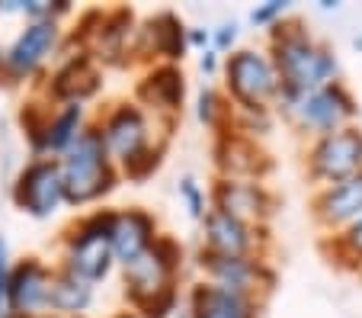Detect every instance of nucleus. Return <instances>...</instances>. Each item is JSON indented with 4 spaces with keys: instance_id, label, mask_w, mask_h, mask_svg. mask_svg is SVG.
Masks as SVG:
<instances>
[{
    "instance_id": "nucleus-25",
    "label": "nucleus",
    "mask_w": 362,
    "mask_h": 318,
    "mask_svg": "<svg viewBox=\"0 0 362 318\" xmlns=\"http://www.w3.org/2000/svg\"><path fill=\"white\" fill-rule=\"evenodd\" d=\"M221 116H225V106H221L218 93H215V90H202V93H199V119H202L205 125H218Z\"/></svg>"
},
{
    "instance_id": "nucleus-27",
    "label": "nucleus",
    "mask_w": 362,
    "mask_h": 318,
    "mask_svg": "<svg viewBox=\"0 0 362 318\" xmlns=\"http://www.w3.org/2000/svg\"><path fill=\"white\" fill-rule=\"evenodd\" d=\"M10 251L7 242L0 238V318L7 315V290H10Z\"/></svg>"
},
{
    "instance_id": "nucleus-8",
    "label": "nucleus",
    "mask_w": 362,
    "mask_h": 318,
    "mask_svg": "<svg viewBox=\"0 0 362 318\" xmlns=\"http://www.w3.org/2000/svg\"><path fill=\"white\" fill-rule=\"evenodd\" d=\"M308 171L324 187L359 174L362 171V129L359 125H346L340 132L321 135L315 142V148H311V154H308Z\"/></svg>"
},
{
    "instance_id": "nucleus-5",
    "label": "nucleus",
    "mask_w": 362,
    "mask_h": 318,
    "mask_svg": "<svg viewBox=\"0 0 362 318\" xmlns=\"http://www.w3.org/2000/svg\"><path fill=\"white\" fill-rule=\"evenodd\" d=\"M110 215L112 212H93L71 232L68 244H64V267L68 273L81 277L83 283L96 286L100 280L110 277L116 254L110 244Z\"/></svg>"
},
{
    "instance_id": "nucleus-18",
    "label": "nucleus",
    "mask_w": 362,
    "mask_h": 318,
    "mask_svg": "<svg viewBox=\"0 0 362 318\" xmlns=\"http://www.w3.org/2000/svg\"><path fill=\"white\" fill-rule=\"evenodd\" d=\"M189 318H257L253 299L228 293L215 283H199L189 296Z\"/></svg>"
},
{
    "instance_id": "nucleus-13",
    "label": "nucleus",
    "mask_w": 362,
    "mask_h": 318,
    "mask_svg": "<svg viewBox=\"0 0 362 318\" xmlns=\"http://www.w3.org/2000/svg\"><path fill=\"white\" fill-rule=\"evenodd\" d=\"M202 232H205V254L215 257H253L257 248V232L253 225L234 219V215L221 212V209H209L202 219Z\"/></svg>"
},
{
    "instance_id": "nucleus-17",
    "label": "nucleus",
    "mask_w": 362,
    "mask_h": 318,
    "mask_svg": "<svg viewBox=\"0 0 362 318\" xmlns=\"http://www.w3.org/2000/svg\"><path fill=\"white\" fill-rule=\"evenodd\" d=\"M269 206H273L269 193L260 187V183H250V180L225 177L218 187H215V209H221V212H228V215H234V219L247 222V225L267 219Z\"/></svg>"
},
{
    "instance_id": "nucleus-15",
    "label": "nucleus",
    "mask_w": 362,
    "mask_h": 318,
    "mask_svg": "<svg viewBox=\"0 0 362 318\" xmlns=\"http://www.w3.org/2000/svg\"><path fill=\"white\" fill-rule=\"evenodd\" d=\"M158 242V225L144 209H122L110 215V244L116 261L129 263Z\"/></svg>"
},
{
    "instance_id": "nucleus-26",
    "label": "nucleus",
    "mask_w": 362,
    "mask_h": 318,
    "mask_svg": "<svg viewBox=\"0 0 362 318\" xmlns=\"http://www.w3.org/2000/svg\"><path fill=\"white\" fill-rule=\"evenodd\" d=\"M286 13H288L286 0H269V4H263V7L253 10L250 20L257 23V26H276V23H282V16Z\"/></svg>"
},
{
    "instance_id": "nucleus-28",
    "label": "nucleus",
    "mask_w": 362,
    "mask_h": 318,
    "mask_svg": "<svg viewBox=\"0 0 362 318\" xmlns=\"http://www.w3.org/2000/svg\"><path fill=\"white\" fill-rule=\"evenodd\" d=\"M234 42H238V23H221L212 33V52H231Z\"/></svg>"
},
{
    "instance_id": "nucleus-3",
    "label": "nucleus",
    "mask_w": 362,
    "mask_h": 318,
    "mask_svg": "<svg viewBox=\"0 0 362 318\" xmlns=\"http://www.w3.org/2000/svg\"><path fill=\"white\" fill-rule=\"evenodd\" d=\"M64 180V203L87 206L96 203L116 187V167L106 158V148L100 142V132L93 125L81 132V139L58 158Z\"/></svg>"
},
{
    "instance_id": "nucleus-11",
    "label": "nucleus",
    "mask_w": 362,
    "mask_h": 318,
    "mask_svg": "<svg viewBox=\"0 0 362 318\" xmlns=\"http://www.w3.org/2000/svg\"><path fill=\"white\" fill-rule=\"evenodd\" d=\"M52 273L42 261L16 263L10 270V290H7V315L13 318H42L48 315V293H52Z\"/></svg>"
},
{
    "instance_id": "nucleus-4",
    "label": "nucleus",
    "mask_w": 362,
    "mask_h": 318,
    "mask_svg": "<svg viewBox=\"0 0 362 318\" xmlns=\"http://www.w3.org/2000/svg\"><path fill=\"white\" fill-rule=\"evenodd\" d=\"M276 103L301 132L317 135V139L346 129L359 116V103L349 93V87H343L340 81L327 84L321 90H311V93H295V97L292 93H279Z\"/></svg>"
},
{
    "instance_id": "nucleus-33",
    "label": "nucleus",
    "mask_w": 362,
    "mask_h": 318,
    "mask_svg": "<svg viewBox=\"0 0 362 318\" xmlns=\"http://www.w3.org/2000/svg\"><path fill=\"white\" fill-rule=\"evenodd\" d=\"M0 64H4V52H0Z\"/></svg>"
},
{
    "instance_id": "nucleus-24",
    "label": "nucleus",
    "mask_w": 362,
    "mask_h": 318,
    "mask_svg": "<svg viewBox=\"0 0 362 318\" xmlns=\"http://www.w3.org/2000/svg\"><path fill=\"white\" fill-rule=\"evenodd\" d=\"M177 193H180V203L186 206V212L192 215V219H205V193H202V187L196 183V177H183L180 180V187H177Z\"/></svg>"
},
{
    "instance_id": "nucleus-31",
    "label": "nucleus",
    "mask_w": 362,
    "mask_h": 318,
    "mask_svg": "<svg viewBox=\"0 0 362 318\" xmlns=\"http://www.w3.org/2000/svg\"><path fill=\"white\" fill-rule=\"evenodd\" d=\"M321 10H324V13H330V10L337 13V10H340V4H337V0H321Z\"/></svg>"
},
{
    "instance_id": "nucleus-21",
    "label": "nucleus",
    "mask_w": 362,
    "mask_h": 318,
    "mask_svg": "<svg viewBox=\"0 0 362 318\" xmlns=\"http://www.w3.org/2000/svg\"><path fill=\"white\" fill-rule=\"evenodd\" d=\"M141 97L160 106V110H180V103H183V74L177 68L151 71L148 81L141 84Z\"/></svg>"
},
{
    "instance_id": "nucleus-29",
    "label": "nucleus",
    "mask_w": 362,
    "mask_h": 318,
    "mask_svg": "<svg viewBox=\"0 0 362 318\" xmlns=\"http://www.w3.org/2000/svg\"><path fill=\"white\" fill-rule=\"evenodd\" d=\"M186 45H196L205 52V45H212V33L209 29H186Z\"/></svg>"
},
{
    "instance_id": "nucleus-9",
    "label": "nucleus",
    "mask_w": 362,
    "mask_h": 318,
    "mask_svg": "<svg viewBox=\"0 0 362 318\" xmlns=\"http://www.w3.org/2000/svg\"><path fill=\"white\" fill-rule=\"evenodd\" d=\"M13 200L23 212L35 215V219H48L55 215L64 203V180L58 158H35L23 167L16 177Z\"/></svg>"
},
{
    "instance_id": "nucleus-7",
    "label": "nucleus",
    "mask_w": 362,
    "mask_h": 318,
    "mask_svg": "<svg viewBox=\"0 0 362 318\" xmlns=\"http://www.w3.org/2000/svg\"><path fill=\"white\" fill-rule=\"evenodd\" d=\"M96 132H100V142L106 148V158L112 161V167L122 164L125 171H132L138 161L154 152L151 148L148 116H144V110H138L132 103H119L116 110H110Z\"/></svg>"
},
{
    "instance_id": "nucleus-30",
    "label": "nucleus",
    "mask_w": 362,
    "mask_h": 318,
    "mask_svg": "<svg viewBox=\"0 0 362 318\" xmlns=\"http://www.w3.org/2000/svg\"><path fill=\"white\" fill-rule=\"evenodd\" d=\"M199 68H202L205 74H215V71H218V52L205 49V52H202V58H199Z\"/></svg>"
},
{
    "instance_id": "nucleus-12",
    "label": "nucleus",
    "mask_w": 362,
    "mask_h": 318,
    "mask_svg": "<svg viewBox=\"0 0 362 318\" xmlns=\"http://www.w3.org/2000/svg\"><path fill=\"white\" fill-rule=\"evenodd\" d=\"M202 270L209 273V283L247 299H253V293L273 280L263 261H257V257H215L202 251Z\"/></svg>"
},
{
    "instance_id": "nucleus-14",
    "label": "nucleus",
    "mask_w": 362,
    "mask_h": 318,
    "mask_svg": "<svg viewBox=\"0 0 362 318\" xmlns=\"http://www.w3.org/2000/svg\"><path fill=\"white\" fill-rule=\"evenodd\" d=\"M315 212L324 229L330 232H343L353 222H359L362 219V171L340 180V183L324 187L315 200Z\"/></svg>"
},
{
    "instance_id": "nucleus-22",
    "label": "nucleus",
    "mask_w": 362,
    "mask_h": 318,
    "mask_svg": "<svg viewBox=\"0 0 362 318\" xmlns=\"http://www.w3.org/2000/svg\"><path fill=\"white\" fill-rule=\"evenodd\" d=\"M151 39H154V52L167 58H183V49H186V29L183 23L177 20L173 13H160L158 20H151Z\"/></svg>"
},
{
    "instance_id": "nucleus-20",
    "label": "nucleus",
    "mask_w": 362,
    "mask_h": 318,
    "mask_svg": "<svg viewBox=\"0 0 362 318\" xmlns=\"http://www.w3.org/2000/svg\"><path fill=\"white\" fill-rule=\"evenodd\" d=\"M96 87H100V81H96L93 64H90L87 58H74V62H68L55 74V81H52V97L62 100V103H83Z\"/></svg>"
},
{
    "instance_id": "nucleus-19",
    "label": "nucleus",
    "mask_w": 362,
    "mask_h": 318,
    "mask_svg": "<svg viewBox=\"0 0 362 318\" xmlns=\"http://www.w3.org/2000/svg\"><path fill=\"white\" fill-rule=\"evenodd\" d=\"M90 302H93V286L90 283H83L81 277H74L68 270L52 273V293H48L52 318H77L81 312L90 309Z\"/></svg>"
},
{
    "instance_id": "nucleus-23",
    "label": "nucleus",
    "mask_w": 362,
    "mask_h": 318,
    "mask_svg": "<svg viewBox=\"0 0 362 318\" xmlns=\"http://www.w3.org/2000/svg\"><path fill=\"white\" fill-rule=\"evenodd\" d=\"M337 257L340 261H353L356 267H362V219L353 222L349 229H343L337 235Z\"/></svg>"
},
{
    "instance_id": "nucleus-16",
    "label": "nucleus",
    "mask_w": 362,
    "mask_h": 318,
    "mask_svg": "<svg viewBox=\"0 0 362 318\" xmlns=\"http://www.w3.org/2000/svg\"><path fill=\"white\" fill-rule=\"evenodd\" d=\"M87 129L83 125V103H64L55 116H48L45 123L33 125V145L42 158H55V154H64L77 139L81 132Z\"/></svg>"
},
{
    "instance_id": "nucleus-10",
    "label": "nucleus",
    "mask_w": 362,
    "mask_h": 318,
    "mask_svg": "<svg viewBox=\"0 0 362 318\" xmlns=\"http://www.w3.org/2000/svg\"><path fill=\"white\" fill-rule=\"evenodd\" d=\"M58 39H62L58 20H29L4 52V71L10 77L35 74L45 64V58L58 49Z\"/></svg>"
},
{
    "instance_id": "nucleus-32",
    "label": "nucleus",
    "mask_w": 362,
    "mask_h": 318,
    "mask_svg": "<svg viewBox=\"0 0 362 318\" xmlns=\"http://www.w3.org/2000/svg\"><path fill=\"white\" fill-rule=\"evenodd\" d=\"M116 318H144V315H141V312H119Z\"/></svg>"
},
{
    "instance_id": "nucleus-1",
    "label": "nucleus",
    "mask_w": 362,
    "mask_h": 318,
    "mask_svg": "<svg viewBox=\"0 0 362 318\" xmlns=\"http://www.w3.org/2000/svg\"><path fill=\"white\" fill-rule=\"evenodd\" d=\"M269 58H273L276 74H279V93H292V97L327 87L340 74V62H337L334 49L317 42L298 23L276 26Z\"/></svg>"
},
{
    "instance_id": "nucleus-2",
    "label": "nucleus",
    "mask_w": 362,
    "mask_h": 318,
    "mask_svg": "<svg viewBox=\"0 0 362 318\" xmlns=\"http://www.w3.org/2000/svg\"><path fill=\"white\" fill-rule=\"evenodd\" d=\"M180 270V251L170 238H158L144 254L122 267L125 273V296L135 302L144 318H164L177 305L173 277Z\"/></svg>"
},
{
    "instance_id": "nucleus-6",
    "label": "nucleus",
    "mask_w": 362,
    "mask_h": 318,
    "mask_svg": "<svg viewBox=\"0 0 362 318\" xmlns=\"http://www.w3.org/2000/svg\"><path fill=\"white\" fill-rule=\"evenodd\" d=\"M228 90L238 100L240 110L250 113H267V106L279 97V74L269 58V52L257 49H240L228 58L225 64Z\"/></svg>"
}]
</instances>
